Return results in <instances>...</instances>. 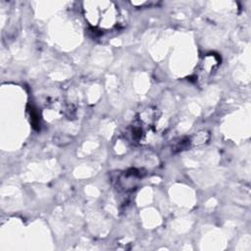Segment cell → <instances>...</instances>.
Here are the masks:
<instances>
[{"instance_id": "cell-1", "label": "cell", "mask_w": 251, "mask_h": 251, "mask_svg": "<svg viewBox=\"0 0 251 251\" xmlns=\"http://www.w3.org/2000/svg\"><path fill=\"white\" fill-rule=\"evenodd\" d=\"M84 17L88 24L100 31L111 30L119 25V10L113 2H84Z\"/></svg>"}]
</instances>
